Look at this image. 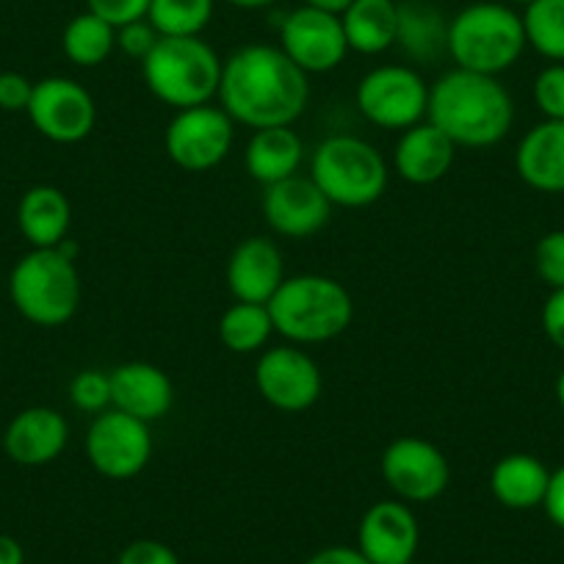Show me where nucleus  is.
<instances>
[{"instance_id": "obj_29", "label": "nucleus", "mask_w": 564, "mask_h": 564, "mask_svg": "<svg viewBox=\"0 0 564 564\" xmlns=\"http://www.w3.org/2000/svg\"><path fill=\"white\" fill-rule=\"evenodd\" d=\"M520 18L525 45L534 47L547 62L564 64V0H534Z\"/></svg>"}, {"instance_id": "obj_39", "label": "nucleus", "mask_w": 564, "mask_h": 564, "mask_svg": "<svg viewBox=\"0 0 564 564\" xmlns=\"http://www.w3.org/2000/svg\"><path fill=\"white\" fill-rule=\"evenodd\" d=\"M542 509L551 518V523L556 529L564 531V465H558L556 470H551V481H547L545 501H542Z\"/></svg>"}, {"instance_id": "obj_28", "label": "nucleus", "mask_w": 564, "mask_h": 564, "mask_svg": "<svg viewBox=\"0 0 564 564\" xmlns=\"http://www.w3.org/2000/svg\"><path fill=\"white\" fill-rule=\"evenodd\" d=\"M274 335L269 305L236 302L219 318V340L232 355H254Z\"/></svg>"}, {"instance_id": "obj_24", "label": "nucleus", "mask_w": 564, "mask_h": 564, "mask_svg": "<svg viewBox=\"0 0 564 564\" xmlns=\"http://www.w3.org/2000/svg\"><path fill=\"white\" fill-rule=\"evenodd\" d=\"M551 481V470L534 454H507L490 470V492L507 509H534L542 507Z\"/></svg>"}, {"instance_id": "obj_42", "label": "nucleus", "mask_w": 564, "mask_h": 564, "mask_svg": "<svg viewBox=\"0 0 564 564\" xmlns=\"http://www.w3.org/2000/svg\"><path fill=\"white\" fill-rule=\"evenodd\" d=\"M305 7L318 9V12H329V14H344L346 9L351 7V0H302Z\"/></svg>"}, {"instance_id": "obj_23", "label": "nucleus", "mask_w": 564, "mask_h": 564, "mask_svg": "<svg viewBox=\"0 0 564 564\" xmlns=\"http://www.w3.org/2000/svg\"><path fill=\"white\" fill-rule=\"evenodd\" d=\"M18 225L34 249H53L67 238L73 225V205L56 186H34L18 205Z\"/></svg>"}, {"instance_id": "obj_3", "label": "nucleus", "mask_w": 564, "mask_h": 564, "mask_svg": "<svg viewBox=\"0 0 564 564\" xmlns=\"http://www.w3.org/2000/svg\"><path fill=\"white\" fill-rule=\"evenodd\" d=\"M274 333L300 346L327 344L344 335L355 318V300L344 282L327 274L285 276L269 302Z\"/></svg>"}, {"instance_id": "obj_35", "label": "nucleus", "mask_w": 564, "mask_h": 564, "mask_svg": "<svg viewBox=\"0 0 564 564\" xmlns=\"http://www.w3.org/2000/svg\"><path fill=\"white\" fill-rule=\"evenodd\" d=\"M150 3L153 0H86V7H89L86 12L97 14L100 20L111 23L113 29H122V25L148 18Z\"/></svg>"}, {"instance_id": "obj_22", "label": "nucleus", "mask_w": 564, "mask_h": 564, "mask_svg": "<svg viewBox=\"0 0 564 564\" xmlns=\"http://www.w3.org/2000/svg\"><path fill=\"white\" fill-rule=\"evenodd\" d=\"M302 161H305V144L294 128L254 130L243 150V166L260 186H274L300 175Z\"/></svg>"}, {"instance_id": "obj_12", "label": "nucleus", "mask_w": 564, "mask_h": 564, "mask_svg": "<svg viewBox=\"0 0 564 564\" xmlns=\"http://www.w3.org/2000/svg\"><path fill=\"white\" fill-rule=\"evenodd\" d=\"M29 117L45 139L56 144H78L95 130L97 106L84 84L53 75L34 84Z\"/></svg>"}, {"instance_id": "obj_5", "label": "nucleus", "mask_w": 564, "mask_h": 564, "mask_svg": "<svg viewBox=\"0 0 564 564\" xmlns=\"http://www.w3.org/2000/svg\"><path fill=\"white\" fill-rule=\"evenodd\" d=\"M525 51L523 18L503 3H470L448 20V56L459 69L501 75Z\"/></svg>"}, {"instance_id": "obj_13", "label": "nucleus", "mask_w": 564, "mask_h": 564, "mask_svg": "<svg viewBox=\"0 0 564 564\" xmlns=\"http://www.w3.org/2000/svg\"><path fill=\"white\" fill-rule=\"evenodd\" d=\"M254 384L265 404L280 412H305L322 399L324 377L318 362L296 346H274L260 355Z\"/></svg>"}, {"instance_id": "obj_43", "label": "nucleus", "mask_w": 564, "mask_h": 564, "mask_svg": "<svg viewBox=\"0 0 564 564\" xmlns=\"http://www.w3.org/2000/svg\"><path fill=\"white\" fill-rule=\"evenodd\" d=\"M227 3L236 9H243V12H258V9L274 7V3H280V0H227Z\"/></svg>"}, {"instance_id": "obj_18", "label": "nucleus", "mask_w": 564, "mask_h": 564, "mask_svg": "<svg viewBox=\"0 0 564 564\" xmlns=\"http://www.w3.org/2000/svg\"><path fill=\"white\" fill-rule=\"evenodd\" d=\"M285 282V260L271 238L249 236L232 249L227 260V289L236 302L269 305Z\"/></svg>"}, {"instance_id": "obj_16", "label": "nucleus", "mask_w": 564, "mask_h": 564, "mask_svg": "<svg viewBox=\"0 0 564 564\" xmlns=\"http://www.w3.org/2000/svg\"><path fill=\"white\" fill-rule=\"evenodd\" d=\"M421 525L404 501H377L366 509L357 529V551L371 564L415 562Z\"/></svg>"}, {"instance_id": "obj_31", "label": "nucleus", "mask_w": 564, "mask_h": 564, "mask_svg": "<svg viewBox=\"0 0 564 564\" xmlns=\"http://www.w3.org/2000/svg\"><path fill=\"white\" fill-rule=\"evenodd\" d=\"M69 401L78 406L80 412H106L111 406V377L97 368H86L78 371L69 382Z\"/></svg>"}, {"instance_id": "obj_37", "label": "nucleus", "mask_w": 564, "mask_h": 564, "mask_svg": "<svg viewBox=\"0 0 564 564\" xmlns=\"http://www.w3.org/2000/svg\"><path fill=\"white\" fill-rule=\"evenodd\" d=\"M34 84L20 73H0V108L3 111H29Z\"/></svg>"}, {"instance_id": "obj_33", "label": "nucleus", "mask_w": 564, "mask_h": 564, "mask_svg": "<svg viewBox=\"0 0 564 564\" xmlns=\"http://www.w3.org/2000/svg\"><path fill=\"white\" fill-rule=\"evenodd\" d=\"M534 102L545 119H564V64H547L534 78Z\"/></svg>"}, {"instance_id": "obj_32", "label": "nucleus", "mask_w": 564, "mask_h": 564, "mask_svg": "<svg viewBox=\"0 0 564 564\" xmlns=\"http://www.w3.org/2000/svg\"><path fill=\"white\" fill-rule=\"evenodd\" d=\"M534 269L547 289H564V230H551L536 241Z\"/></svg>"}, {"instance_id": "obj_2", "label": "nucleus", "mask_w": 564, "mask_h": 564, "mask_svg": "<svg viewBox=\"0 0 564 564\" xmlns=\"http://www.w3.org/2000/svg\"><path fill=\"white\" fill-rule=\"evenodd\" d=\"M457 148L485 150L509 135L514 124V100L496 75L454 67L430 86V113Z\"/></svg>"}, {"instance_id": "obj_8", "label": "nucleus", "mask_w": 564, "mask_h": 564, "mask_svg": "<svg viewBox=\"0 0 564 564\" xmlns=\"http://www.w3.org/2000/svg\"><path fill=\"white\" fill-rule=\"evenodd\" d=\"M357 111L382 130H406L430 113V84L406 64H382L366 73L355 91Z\"/></svg>"}, {"instance_id": "obj_14", "label": "nucleus", "mask_w": 564, "mask_h": 564, "mask_svg": "<svg viewBox=\"0 0 564 564\" xmlns=\"http://www.w3.org/2000/svg\"><path fill=\"white\" fill-rule=\"evenodd\" d=\"M282 53L307 75L333 73L349 53L344 23L338 14L300 7L280 25Z\"/></svg>"}, {"instance_id": "obj_40", "label": "nucleus", "mask_w": 564, "mask_h": 564, "mask_svg": "<svg viewBox=\"0 0 564 564\" xmlns=\"http://www.w3.org/2000/svg\"><path fill=\"white\" fill-rule=\"evenodd\" d=\"M305 564H371V562H368L357 547L329 545V547H322L318 553H313Z\"/></svg>"}, {"instance_id": "obj_10", "label": "nucleus", "mask_w": 564, "mask_h": 564, "mask_svg": "<svg viewBox=\"0 0 564 564\" xmlns=\"http://www.w3.org/2000/svg\"><path fill=\"white\" fill-rule=\"evenodd\" d=\"M86 457L91 468L111 481H128L139 476L153 459V432L150 423L122 410H106L95 415L86 432Z\"/></svg>"}, {"instance_id": "obj_34", "label": "nucleus", "mask_w": 564, "mask_h": 564, "mask_svg": "<svg viewBox=\"0 0 564 564\" xmlns=\"http://www.w3.org/2000/svg\"><path fill=\"white\" fill-rule=\"evenodd\" d=\"M159 40L161 34L153 29V23L148 18L117 29V51L122 56L133 58V62H144L153 53V47L159 45Z\"/></svg>"}, {"instance_id": "obj_7", "label": "nucleus", "mask_w": 564, "mask_h": 564, "mask_svg": "<svg viewBox=\"0 0 564 564\" xmlns=\"http://www.w3.org/2000/svg\"><path fill=\"white\" fill-rule=\"evenodd\" d=\"M9 294L20 316L36 327H62L78 313L80 274L75 260L64 258L56 247L31 249L18 260L9 276Z\"/></svg>"}, {"instance_id": "obj_36", "label": "nucleus", "mask_w": 564, "mask_h": 564, "mask_svg": "<svg viewBox=\"0 0 564 564\" xmlns=\"http://www.w3.org/2000/svg\"><path fill=\"white\" fill-rule=\"evenodd\" d=\"M117 564H181L177 553L161 540H135L119 553Z\"/></svg>"}, {"instance_id": "obj_19", "label": "nucleus", "mask_w": 564, "mask_h": 564, "mask_svg": "<svg viewBox=\"0 0 564 564\" xmlns=\"http://www.w3.org/2000/svg\"><path fill=\"white\" fill-rule=\"evenodd\" d=\"M108 377H111L113 410L128 412L144 423H155L170 415L175 404V384L164 368L133 360L108 371Z\"/></svg>"}, {"instance_id": "obj_15", "label": "nucleus", "mask_w": 564, "mask_h": 564, "mask_svg": "<svg viewBox=\"0 0 564 564\" xmlns=\"http://www.w3.org/2000/svg\"><path fill=\"white\" fill-rule=\"evenodd\" d=\"M263 216L271 230L282 238H311L327 227L333 203L324 197L313 177L294 175L274 186H265Z\"/></svg>"}, {"instance_id": "obj_38", "label": "nucleus", "mask_w": 564, "mask_h": 564, "mask_svg": "<svg viewBox=\"0 0 564 564\" xmlns=\"http://www.w3.org/2000/svg\"><path fill=\"white\" fill-rule=\"evenodd\" d=\"M542 329H545L547 340L564 351V289L551 291V296L542 305Z\"/></svg>"}, {"instance_id": "obj_30", "label": "nucleus", "mask_w": 564, "mask_h": 564, "mask_svg": "<svg viewBox=\"0 0 564 564\" xmlns=\"http://www.w3.org/2000/svg\"><path fill=\"white\" fill-rule=\"evenodd\" d=\"M214 9L216 0H153L148 20L161 36H203Z\"/></svg>"}, {"instance_id": "obj_26", "label": "nucleus", "mask_w": 564, "mask_h": 564, "mask_svg": "<svg viewBox=\"0 0 564 564\" xmlns=\"http://www.w3.org/2000/svg\"><path fill=\"white\" fill-rule=\"evenodd\" d=\"M349 51L360 56H382L395 45L399 34V3L395 0H351L340 14Z\"/></svg>"}, {"instance_id": "obj_17", "label": "nucleus", "mask_w": 564, "mask_h": 564, "mask_svg": "<svg viewBox=\"0 0 564 564\" xmlns=\"http://www.w3.org/2000/svg\"><path fill=\"white\" fill-rule=\"evenodd\" d=\"M69 443V423L53 406H29L18 412L3 435L9 459L23 468H42L56 463Z\"/></svg>"}, {"instance_id": "obj_1", "label": "nucleus", "mask_w": 564, "mask_h": 564, "mask_svg": "<svg viewBox=\"0 0 564 564\" xmlns=\"http://www.w3.org/2000/svg\"><path fill=\"white\" fill-rule=\"evenodd\" d=\"M311 100V78L276 45H243L221 67L219 106L247 128H291Z\"/></svg>"}, {"instance_id": "obj_45", "label": "nucleus", "mask_w": 564, "mask_h": 564, "mask_svg": "<svg viewBox=\"0 0 564 564\" xmlns=\"http://www.w3.org/2000/svg\"><path fill=\"white\" fill-rule=\"evenodd\" d=\"M509 3H518V7H529V3H534V0H509Z\"/></svg>"}, {"instance_id": "obj_41", "label": "nucleus", "mask_w": 564, "mask_h": 564, "mask_svg": "<svg viewBox=\"0 0 564 564\" xmlns=\"http://www.w3.org/2000/svg\"><path fill=\"white\" fill-rule=\"evenodd\" d=\"M0 564H25V551L14 536L0 534Z\"/></svg>"}, {"instance_id": "obj_9", "label": "nucleus", "mask_w": 564, "mask_h": 564, "mask_svg": "<svg viewBox=\"0 0 564 564\" xmlns=\"http://www.w3.org/2000/svg\"><path fill=\"white\" fill-rule=\"evenodd\" d=\"M236 122L221 106L183 108L170 119L164 133L166 155L183 172H210L230 155Z\"/></svg>"}, {"instance_id": "obj_44", "label": "nucleus", "mask_w": 564, "mask_h": 564, "mask_svg": "<svg viewBox=\"0 0 564 564\" xmlns=\"http://www.w3.org/2000/svg\"><path fill=\"white\" fill-rule=\"evenodd\" d=\"M556 401H558V406L564 410V371L556 377Z\"/></svg>"}, {"instance_id": "obj_46", "label": "nucleus", "mask_w": 564, "mask_h": 564, "mask_svg": "<svg viewBox=\"0 0 564 564\" xmlns=\"http://www.w3.org/2000/svg\"><path fill=\"white\" fill-rule=\"evenodd\" d=\"M406 564H417V562H406Z\"/></svg>"}, {"instance_id": "obj_25", "label": "nucleus", "mask_w": 564, "mask_h": 564, "mask_svg": "<svg viewBox=\"0 0 564 564\" xmlns=\"http://www.w3.org/2000/svg\"><path fill=\"white\" fill-rule=\"evenodd\" d=\"M395 45L406 58L432 64L448 53V20L430 0H401Z\"/></svg>"}, {"instance_id": "obj_6", "label": "nucleus", "mask_w": 564, "mask_h": 564, "mask_svg": "<svg viewBox=\"0 0 564 564\" xmlns=\"http://www.w3.org/2000/svg\"><path fill=\"white\" fill-rule=\"evenodd\" d=\"M311 177L338 208H368L388 188V161L360 135H329L313 150Z\"/></svg>"}, {"instance_id": "obj_27", "label": "nucleus", "mask_w": 564, "mask_h": 564, "mask_svg": "<svg viewBox=\"0 0 564 564\" xmlns=\"http://www.w3.org/2000/svg\"><path fill=\"white\" fill-rule=\"evenodd\" d=\"M64 56L75 64V67H100L111 58L117 51V29L97 14L84 12L67 23L62 34Z\"/></svg>"}, {"instance_id": "obj_11", "label": "nucleus", "mask_w": 564, "mask_h": 564, "mask_svg": "<svg viewBox=\"0 0 564 564\" xmlns=\"http://www.w3.org/2000/svg\"><path fill=\"white\" fill-rule=\"evenodd\" d=\"M384 485L404 503H430L452 485V465L446 454L426 437H399L382 452Z\"/></svg>"}, {"instance_id": "obj_21", "label": "nucleus", "mask_w": 564, "mask_h": 564, "mask_svg": "<svg viewBox=\"0 0 564 564\" xmlns=\"http://www.w3.org/2000/svg\"><path fill=\"white\" fill-rule=\"evenodd\" d=\"M520 181L542 194H564V119H542L514 150Z\"/></svg>"}, {"instance_id": "obj_4", "label": "nucleus", "mask_w": 564, "mask_h": 564, "mask_svg": "<svg viewBox=\"0 0 564 564\" xmlns=\"http://www.w3.org/2000/svg\"><path fill=\"white\" fill-rule=\"evenodd\" d=\"M221 67L225 62L203 36H161L141 62V75L155 100L183 111L219 97Z\"/></svg>"}, {"instance_id": "obj_20", "label": "nucleus", "mask_w": 564, "mask_h": 564, "mask_svg": "<svg viewBox=\"0 0 564 564\" xmlns=\"http://www.w3.org/2000/svg\"><path fill=\"white\" fill-rule=\"evenodd\" d=\"M457 144L441 128L426 119L401 130L393 150L395 175L412 186H432L452 172L457 159Z\"/></svg>"}]
</instances>
